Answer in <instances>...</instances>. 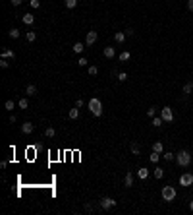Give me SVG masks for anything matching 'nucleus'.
<instances>
[{
	"mask_svg": "<svg viewBox=\"0 0 193 215\" xmlns=\"http://www.w3.org/2000/svg\"><path fill=\"white\" fill-rule=\"evenodd\" d=\"M176 163L180 165L182 169L189 167V165H191V153L187 151V149H182V151H178V153H176Z\"/></svg>",
	"mask_w": 193,
	"mask_h": 215,
	"instance_id": "nucleus-1",
	"label": "nucleus"
},
{
	"mask_svg": "<svg viewBox=\"0 0 193 215\" xmlns=\"http://www.w3.org/2000/svg\"><path fill=\"white\" fill-rule=\"evenodd\" d=\"M87 107H89V111L95 114V116H103V103H101V99H99V97H91Z\"/></svg>",
	"mask_w": 193,
	"mask_h": 215,
	"instance_id": "nucleus-2",
	"label": "nucleus"
},
{
	"mask_svg": "<svg viewBox=\"0 0 193 215\" xmlns=\"http://www.w3.org/2000/svg\"><path fill=\"white\" fill-rule=\"evenodd\" d=\"M160 196H162V200H164V202H174V200H176V196H178V192H176V188H174V186H164V188H162V192H160Z\"/></svg>",
	"mask_w": 193,
	"mask_h": 215,
	"instance_id": "nucleus-3",
	"label": "nucleus"
},
{
	"mask_svg": "<svg viewBox=\"0 0 193 215\" xmlns=\"http://www.w3.org/2000/svg\"><path fill=\"white\" fill-rule=\"evenodd\" d=\"M160 116L164 122H172L174 120V111H172V107H164V109H160Z\"/></svg>",
	"mask_w": 193,
	"mask_h": 215,
	"instance_id": "nucleus-4",
	"label": "nucleus"
},
{
	"mask_svg": "<svg viewBox=\"0 0 193 215\" xmlns=\"http://www.w3.org/2000/svg\"><path fill=\"white\" fill-rule=\"evenodd\" d=\"M114 205H116V200H114V198H103V200H101V207H103L104 211L112 209Z\"/></svg>",
	"mask_w": 193,
	"mask_h": 215,
	"instance_id": "nucleus-5",
	"label": "nucleus"
},
{
	"mask_svg": "<svg viewBox=\"0 0 193 215\" xmlns=\"http://www.w3.org/2000/svg\"><path fill=\"white\" fill-rule=\"evenodd\" d=\"M97 39H99V33L91 29V31L87 33V37H85V45H87V47H91V45H95V43H97Z\"/></svg>",
	"mask_w": 193,
	"mask_h": 215,
	"instance_id": "nucleus-6",
	"label": "nucleus"
},
{
	"mask_svg": "<svg viewBox=\"0 0 193 215\" xmlns=\"http://www.w3.org/2000/svg\"><path fill=\"white\" fill-rule=\"evenodd\" d=\"M180 184H182V186H191V184H193V175H191V173H183V175L180 176Z\"/></svg>",
	"mask_w": 193,
	"mask_h": 215,
	"instance_id": "nucleus-7",
	"label": "nucleus"
},
{
	"mask_svg": "<svg viewBox=\"0 0 193 215\" xmlns=\"http://www.w3.org/2000/svg\"><path fill=\"white\" fill-rule=\"evenodd\" d=\"M133 180H135V178H133V173H131V171H130V173H126V178H124L126 188H131V186H133Z\"/></svg>",
	"mask_w": 193,
	"mask_h": 215,
	"instance_id": "nucleus-8",
	"label": "nucleus"
},
{
	"mask_svg": "<svg viewBox=\"0 0 193 215\" xmlns=\"http://www.w3.org/2000/svg\"><path fill=\"white\" fill-rule=\"evenodd\" d=\"M0 58H8V60H14V58H16V53H14L12 48H6V51H2V54H0Z\"/></svg>",
	"mask_w": 193,
	"mask_h": 215,
	"instance_id": "nucleus-9",
	"label": "nucleus"
},
{
	"mask_svg": "<svg viewBox=\"0 0 193 215\" xmlns=\"http://www.w3.org/2000/svg\"><path fill=\"white\" fill-rule=\"evenodd\" d=\"M21 21H23L25 25H33L35 16H33V14H23V16H21Z\"/></svg>",
	"mask_w": 193,
	"mask_h": 215,
	"instance_id": "nucleus-10",
	"label": "nucleus"
},
{
	"mask_svg": "<svg viewBox=\"0 0 193 215\" xmlns=\"http://www.w3.org/2000/svg\"><path fill=\"white\" fill-rule=\"evenodd\" d=\"M126 39H127L126 31H116V33H114V41H116V43H124Z\"/></svg>",
	"mask_w": 193,
	"mask_h": 215,
	"instance_id": "nucleus-11",
	"label": "nucleus"
},
{
	"mask_svg": "<svg viewBox=\"0 0 193 215\" xmlns=\"http://www.w3.org/2000/svg\"><path fill=\"white\" fill-rule=\"evenodd\" d=\"M33 130H35V126L31 122H23V124H21V132H23V134H31Z\"/></svg>",
	"mask_w": 193,
	"mask_h": 215,
	"instance_id": "nucleus-12",
	"label": "nucleus"
},
{
	"mask_svg": "<svg viewBox=\"0 0 193 215\" xmlns=\"http://www.w3.org/2000/svg\"><path fill=\"white\" fill-rule=\"evenodd\" d=\"M114 56H116L114 47H104V58H114Z\"/></svg>",
	"mask_w": 193,
	"mask_h": 215,
	"instance_id": "nucleus-13",
	"label": "nucleus"
},
{
	"mask_svg": "<svg viewBox=\"0 0 193 215\" xmlns=\"http://www.w3.org/2000/svg\"><path fill=\"white\" fill-rule=\"evenodd\" d=\"M147 176H149V169H147V167H141V169L137 171V178H141V180H145Z\"/></svg>",
	"mask_w": 193,
	"mask_h": 215,
	"instance_id": "nucleus-14",
	"label": "nucleus"
},
{
	"mask_svg": "<svg viewBox=\"0 0 193 215\" xmlns=\"http://www.w3.org/2000/svg\"><path fill=\"white\" fill-rule=\"evenodd\" d=\"M85 47H87L85 43H75V45H74V53H75V54H81V53L85 51Z\"/></svg>",
	"mask_w": 193,
	"mask_h": 215,
	"instance_id": "nucleus-15",
	"label": "nucleus"
},
{
	"mask_svg": "<svg viewBox=\"0 0 193 215\" xmlns=\"http://www.w3.org/2000/svg\"><path fill=\"white\" fill-rule=\"evenodd\" d=\"M153 151H156V153H164V145H162V141H155L153 143Z\"/></svg>",
	"mask_w": 193,
	"mask_h": 215,
	"instance_id": "nucleus-16",
	"label": "nucleus"
},
{
	"mask_svg": "<svg viewBox=\"0 0 193 215\" xmlns=\"http://www.w3.org/2000/svg\"><path fill=\"white\" fill-rule=\"evenodd\" d=\"M191 93H193V82H187L183 85V95L187 97V95H191Z\"/></svg>",
	"mask_w": 193,
	"mask_h": 215,
	"instance_id": "nucleus-17",
	"label": "nucleus"
},
{
	"mask_svg": "<svg viewBox=\"0 0 193 215\" xmlns=\"http://www.w3.org/2000/svg\"><path fill=\"white\" fill-rule=\"evenodd\" d=\"M162 159H164V161H176V153H172V151H164V153H162Z\"/></svg>",
	"mask_w": 193,
	"mask_h": 215,
	"instance_id": "nucleus-18",
	"label": "nucleus"
},
{
	"mask_svg": "<svg viewBox=\"0 0 193 215\" xmlns=\"http://www.w3.org/2000/svg\"><path fill=\"white\" fill-rule=\"evenodd\" d=\"M25 93H27V97L37 95V87H35V85H27V87H25Z\"/></svg>",
	"mask_w": 193,
	"mask_h": 215,
	"instance_id": "nucleus-19",
	"label": "nucleus"
},
{
	"mask_svg": "<svg viewBox=\"0 0 193 215\" xmlns=\"http://www.w3.org/2000/svg\"><path fill=\"white\" fill-rule=\"evenodd\" d=\"M68 116H70L71 120H75L77 116H79V109H77V107H75V109H70V112H68Z\"/></svg>",
	"mask_w": 193,
	"mask_h": 215,
	"instance_id": "nucleus-20",
	"label": "nucleus"
},
{
	"mask_svg": "<svg viewBox=\"0 0 193 215\" xmlns=\"http://www.w3.org/2000/svg\"><path fill=\"white\" fill-rule=\"evenodd\" d=\"M4 109L12 112L14 109H16V103H14V101H12V99H8V101H6V103H4Z\"/></svg>",
	"mask_w": 193,
	"mask_h": 215,
	"instance_id": "nucleus-21",
	"label": "nucleus"
},
{
	"mask_svg": "<svg viewBox=\"0 0 193 215\" xmlns=\"http://www.w3.org/2000/svg\"><path fill=\"white\" fill-rule=\"evenodd\" d=\"M64 4H66L68 10H74L75 6H77V0H64Z\"/></svg>",
	"mask_w": 193,
	"mask_h": 215,
	"instance_id": "nucleus-22",
	"label": "nucleus"
},
{
	"mask_svg": "<svg viewBox=\"0 0 193 215\" xmlns=\"http://www.w3.org/2000/svg\"><path fill=\"white\" fill-rule=\"evenodd\" d=\"M162 124H164L162 116H155V118H153V126H155V128H160Z\"/></svg>",
	"mask_w": 193,
	"mask_h": 215,
	"instance_id": "nucleus-23",
	"label": "nucleus"
},
{
	"mask_svg": "<svg viewBox=\"0 0 193 215\" xmlns=\"http://www.w3.org/2000/svg\"><path fill=\"white\" fill-rule=\"evenodd\" d=\"M8 35H10V39H18V37H19V29H16V27H12V29L8 31Z\"/></svg>",
	"mask_w": 193,
	"mask_h": 215,
	"instance_id": "nucleus-24",
	"label": "nucleus"
},
{
	"mask_svg": "<svg viewBox=\"0 0 193 215\" xmlns=\"http://www.w3.org/2000/svg\"><path fill=\"white\" fill-rule=\"evenodd\" d=\"M162 176H164V169H162V167H156V169H155V178H159V180H160Z\"/></svg>",
	"mask_w": 193,
	"mask_h": 215,
	"instance_id": "nucleus-25",
	"label": "nucleus"
},
{
	"mask_svg": "<svg viewBox=\"0 0 193 215\" xmlns=\"http://www.w3.org/2000/svg\"><path fill=\"white\" fill-rule=\"evenodd\" d=\"M18 105H19V109H27V107H29V103H27V97H21L19 101H18Z\"/></svg>",
	"mask_w": 193,
	"mask_h": 215,
	"instance_id": "nucleus-26",
	"label": "nucleus"
},
{
	"mask_svg": "<svg viewBox=\"0 0 193 215\" xmlns=\"http://www.w3.org/2000/svg\"><path fill=\"white\" fill-rule=\"evenodd\" d=\"M149 159H151V163H159V159H160V153H156V151H153L151 155H149Z\"/></svg>",
	"mask_w": 193,
	"mask_h": 215,
	"instance_id": "nucleus-27",
	"label": "nucleus"
},
{
	"mask_svg": "<svg viewBox=\"0 0 193 215\" xmlns=\"http://www.w3.org/2000/svg\"><path fill=\"white\" fill-rule=\"evenodd\" d=\"M130 149H131V153H133V155H139V153H141V147L137 145V143H131V147H130Z\"/></svg>",
	"mask_w": 193,
	"mask_h": 215,
	"instance_id": "nucleus-28",
	"label": "nucleus"
},
{
	"mask_svg": "<svg viewBox=\"0 0 193 215\" xmlns=\"http://www.w3.org/2000/svg\"><path fill=\"white\" fill-rule=\"evenodd\" d=\"M130 53H127V51H124V53H120V60H122V62H127V60H130Z\"/></svg>",
	"mask_w": 193,
	"mask_h": 215,
	"instance_id": "nucleus-29",
	"label": "nucleus"
},
{
	"mask_svg": "<svg viewBox=\"0 0 193 215\" xmlns=\"http://www.w3.org/2000/svg\"><path fill=\"white\" fill-rule=\"evenodd\" d=\"M45 136H46V138H54V136H56V130H54V128H46V130H45Z\"/></svg>",
	"mask_w": 193,
	"mask_h": 215,
	"instance_id": "nucleus-30",
	"label": "nucleus"
},
{
	"mask_svg": "<svg viewBox=\"0 0 193 215\" xmlns=\"http://www.w3.org/2000/svg\"><path fill=\"white\" fill-rule=\"evenodd\" d=\"M147 116H149V118H155V116H156V107H151V109H147Z\"/></svg>",
	"mask_w": 193,
	"mask_h": 215,
	"instance_id": "nucleus-31",
	"label": "nucleus"
},
{
	"mask_svg": "<svg viewBox=\"0 0 193 215\" xmlns=\"http://www.w3.org/2000/svg\"><path fill=\"white\" fill-rule=\"evenodd\" d=\"M35 39H37V35H35V31H27V41L33 43Z\"/></svg>",
	"mask_w": 193,
	"mask_h": 215,
	"instance_id": "nucleus-32",
	"label": "nucleus"
},
{
	"mask_svg": "<svg viewBox=\"0 0 193 215\" xmlns=\"http://www.w3.org/2000/svg\"><path fill=\"white\" fill-rule=\"evenodd\" d=\"M8 66H10L8 58H0V68H8Z\"/></svg>",
	"mask_w": 193,
	"mask_h": 215,
	"instance_id": "nucleus-33",
	"label": "nucleus"
},
{
	"mask_svg": "<svg viewBox=\"0 0 193 215\" xmlns=\"http://www.w3.org/2000/svg\"><path fill=\"white\" fill-rule=\"evenodd\" d=\"M31 8H41V0H29Z\"/></svg>",
	"mask_w": 193,
	"mask_h": 215,
	"instance_id": "nucleus-34",
	"label": "nucleus"
},
{
	"mask_svg": "<svg viewBox=\"0 0 193 215\" xmlns=\"http://www.w3.org/2000/svg\"><path fill=\"white\" fill-rule=\"evenodd\" d=\"M77 64H79V66H87V64H89V60L85 58V56H81V58L77 60Z\"/></svg>",
	"mask_w": 193,
	"mask_h": 215,
	"instance_id": "nucleus-35",
	"label": "nucleus"
},
{
	"mask_svg": "<svg viewBox=\"0 0 193 215\" xmlns=\"http://www.w3.org/2000/svg\"><path fill=\"white\" fill-rule=\"evenodd\" d=\"M89 74H91V76H97V74H99V68H97V66H89Z\"/></svg>",
	"mask_w": 193,
	"mask_h": 215,
	"instance_id": "nucleus-36",
	"label": "nucleus"
},
{
	"mask_svg": "<svg viewBox=\"0 0 193 215\" xmlns=\"http://www.w3.org/2000/svg\"><path fill=\"white\" fill-rule=\"evenodd\" d=\"M118 80L120 82H126L127 80V74H126V72H120V74H118Z\"/></svg>",
	"mask_w": 193,
	"mask_h": 215,
	"instance_id": "nucleus-37",
	"label": "nucleus"
},
{
	"mask_svg": "<svg viewBox=\"0 0 193 215\" xmlns=\"http://www.w3.org/2000/svg\"><path fill=\"white\" fill-rule=\"evenodd\" d=\"M126 35H127V37H133V35H135V29H131V27H127V29H126Z\"/></svg>",
	"mask_w": 193,
	"mask_h": 215,
	"instance_id": "nucleus-38",
	"label": "nucleus"
},
{
	"mask_svg": "<svg viewBox=\"0 0 193 215\" xmlns=\"http://www.w3.org/2000/svg\"><path fill=\"white\" fill-rule=\"evenodd\" d=\"M83 105H85V101H83V99H77V101H75V107H77V109H81Z\"/></svg>",
	"mask_w": 193,
	"mask_h": 215,
	"instance_id": "nucleus-39",
	"label": "nucleus"
},
{
	"mask_svg": "<svg viewBox=\"0 0 193 215\" xmlns=\"http://www.w3.org/2000/svg\"><path fill=\"white\" fill-rule=\"evenodd\" d=\"M187 10L193 12V0H187Z\"/></svg>",
	"mask_w": 193,
	"mask_h": 215,
	"instance_id": "nucleus-40",
	"label": "nucleus"
},
{
	"mask_svg": "<svg viewBox=\"0 0 193 215\" xmlns=\"http://www.w3.org/2000/svg\"><path fill=\"white\" fill-rule=\"evenodd\" d=\"M21 2L23 0H12V6H21Z\"/></svg>",
	"mask_w": 193,
	"mask_h": 215,
	"instance_id": "nucleus-41",
	"label": "nucleus"
},
{
	"mask_svg": "<svg viewBox=\"0 0 193 215\" xmlns=\"http://www.w3.org/2000/svg\"><path fill=\"white\" fill-rule=\"evenodd\" d=\"M85 211H93V205L91 204H85Z\"/></svg>",
	"mask_w": 193,
	"mask_h": 215,
	"instance_id": "nucleus-42",
	"label": "nucleus"
},
{
	"mask_svg": "<svg viewBox=\"0 0 193 215\" xmlns=\"http://www.w3.org/2000/svg\"><path fill=\"white\" fill-rule=\"evenodd\" d=\"M189 209H191V213H193V200L189 202Z\"/></svg>",
	"mask_w": 193,
	"mask_h": 215,
	"instance_id": "nucleus-43",
	"label": "nucleus"
},
{
	"mask_svg": "<svg viewBox=\"0 0 193 215\" xmlns=\"http://www.w3.org/2000/svg\"><path fill=\"white\" fill-rule=\"evenodd\" d=\"M191 175H193V173H191Z\"/></svg>",
	"mask_w": 193,
	"mask_h": 215,
	"instance_id": "nucleus-44",
	"label": "nucleus"
}]
</instances>
